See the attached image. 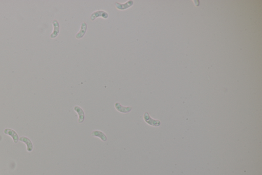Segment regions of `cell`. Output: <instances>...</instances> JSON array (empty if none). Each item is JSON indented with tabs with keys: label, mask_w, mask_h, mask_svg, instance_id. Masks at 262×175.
I'll list each match as a JSON object with an SVG mask.
<instances>
[{
	"label": "cell",
	"mask_w": 262,
	"mask_h": 175,
	"mask_svg": "<svg viewBox=\"0 0 262 175\" xmlns=\"http://www.w3.org/2000/svg\"><path fill=\"white\" fill-rule=\"evenodd\" d=\"M143 119H144V121L150 125L157 127V126L160 125V124H161V122L159 120H155V119H152L150 116V114H148V112H146L144 113L143 114Z\"/></svg>",
	"instance_id": "1"
},
{
	"label": "cell",
	"mask_w": 262,
	"mask_h": 175,
	"mask_svg": "<svg viewBox=\"0 0 262 175\" xmlns=\"http://www.w3.org/2000/svg\"><path fill=\"white\" fill-rule=\"evenodd\" d=\"M98 17H101L105 19H107L109 18V14L103 10H98L92 13L90 16V19L91 21H94L96 18Z\"/></svg>",
	"instance_id": "2"
},
{
	"label": "cell",
	"mask_w": 262,
	"mask_h": 175,
	"mask_svg": "<svg viewBox=\"0 0 262 175\" xmlns=\"http://www.w3.org/2000/svg\"><path fill=\"white\" fill-rule=\"evenodd\" d=\"M134 4V2L132 0H129L125 3H119L118 2H116L115 3V5L117 9L120 10H126L131 7V6H133Z\"/></svg>",
	"instance_id": "3"
},
{
	"label": "cell",
	"mask_w": 262,
	"mask_h": 175,
	"mask_svg": "<svg viewBox=\"0 0 262 175\" xmlns=\"http://www.w3.org/2000/svg\"><path fill=\"white\" fill-rule=\"evenodd\" d=\"M74 110L77 112V114L78 115V123H82L84 122L85 120V112L83 109L78 106H74Z\"/></svg>",
	"instance_id": "4"
},
{
	"label": "cell",
	"mask_w": 262,
	"mask_h": 175,
	"mask_svg": "<svg viewBox=\"0 0 262 175\" xmlns=\"http://www.w3.org/2000/svg\"><path fill=\"white\" fill-rule=\"evenodd\" d=\"M115 107L116 110L118 111L119 112L124 113V114H126V113L130 112L132 109V107L123 106L119 102L115 103Z\"/></svg>",
	"instance_id": "5"
},
{
	"label": "cell",
	"mask_w": 262,
	"mask_h": 175,
	"mask_svg": "<svg viewBox=\"0 0 262 175\" xmlns=\"http://www.w3.org/2000/svg\"><path fill=\"white\" fill-rule=\"evenodd\" d=\"M87 30V25L85 22H83L81 24V27H80V31L78 32L77 34L75 35V38L77 39H82V38L84 37L85 34L86 33Z\"/></svg>",
	"instance_id": "6"
},
{
	"label": "cell",
	"mask_w": 262,
	"mask_h": 175,
	"mask_svg": "<svg viewBox=\"0 0 262 175\" xmlns=\"http://www.w3.org/2000/svg\"><path fill=\"white\" fill-rule=\"evenodd\" d=\"M53 32L51 34V38H55L58 36L60 31V25L57 20H53Z\"/></svg>",
	"instance_id": "7"
},
{
	"label": "cell",
	"mask_w": 262,
	"mask_h": 175,
	"mask_svg": "<svg viewBox=\"0 0 262 175\" xmlns=\"http://www.w3.org/2000/svg\"><path fill=\"white\" fill-rule=\"evenodd\" d=\"M4 133L6 134V135H8L10 136L12 138L13 141H14V142L15 143H17L19 141V136H18V135L13 130H12V129H9V128H6L5 131H4Z\"/></svg>",
	"instance_id": "8"
},
{
	"label": "cell",
	"mask_w": 262,
	"mask_h": 175,
	"mask_svg": "<svg viewBox=\"0 0 262 175\" xmlns=\"http://www.w3.org/2000/svg\"><path fill=\"white\" fill-rule=\"evenodd\" d=\"M91 135L92 137H98L103 142H106L107 140V137L103 131L95 130L92 132Z\"/></svg>",
	"instance_id": "9"
},
{
	"label": "cell",
	"mask_w": 262,
	"mask_h": 175,
	"mask_svg": "<svg viewBox=\"0 0 262 175\" xmlns=\"http://www.w3.org/2000/svg\"><path fill=\"white\" fill-rule=\"evenodd\" d=\"M20 140L25 143L26 144L27 149L28 152H31L33 149V144L30 140L25 137H22L20 138Z\"/></svg>",
	"instance_id": "10"
}]
</instances>
